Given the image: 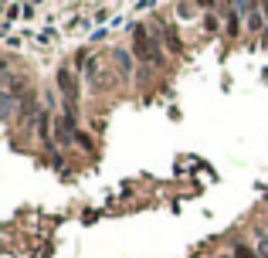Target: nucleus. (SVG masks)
<instances>
[{"mask_svg": "<svg viewBox=\"0 0 268 258\" xmlns=\"http://www.w3.org/2000/svg\"><path fill=\"white\" fill-rule=\"evenodd\" d=\"M227 34H231V38H235V34H241V21H238V14H235V11L227 14Z\"/></svg>", "mask_w": 268, "mask_h": 258, "instance_id": "nucleus-4", "label": "nucleus"}, {"mask_svg": "<svg viewBox=\"0 0 268 258\" xmlns=\"http://www.w3.org/2000/svg\"><path fill=\"white\" fill-rule=\"evenodd\" d=\"M75 139H79V146H85V150H92V143H89V136H82V133H75Z\"/></svg>", "mask_w": 268, "mask_h": 258, "instance_id": "nucleus-7", "label": "nucleus"}, {"mask_svg": "<svg viewBox=\"0 0 268 258\" xmlns=\"http://www.w3.org/2000/svg\"><path fill=\"white\" fill-rule=\"evenodd\" d=\"M163 38H167V48L173 51V55H180V51H183V45H180V38H177V31H173V27H163Z\"/></svg>", "mask_w": 268, "mask_h": 258, "instance_id": "nucleus-3", "label": "nucleus"}, {"mask_svg": "<svg viewBox=\"0 0 268 258\" xmlns=\"http://www.w3.org/2000/svg\"><path fill=\"white\" fill-rule=\"evenodd\" d=\"M258 258H268V238H261V241H258Z\"/></svg>", "mask_w": 268, "mask_h": 258, "instance_id": "nucleus-6", "label": "nucleus"}, {"mask_svg": "<svg viewBox=\"0 0 268 258\" xmlns=\"http://www.w3.org/2000/svg\"><path fill=\"white\" fill-rule=\"evenodd\" d=\"M235 258H258V251L248 245H235Z\"/></svg>", "mask_w": 268, "mask_h": 258, "instance_id": "nucleus-5", "label": "nucleus"}, {"mask_svg": "<svg viewBox=\"0 0 268 258\" xmlns=\"http://www.w3.org/2000/svg\"><path fill=\"white\" fill-rule=\"evenodd\" d=\"M112 65H116V71H119L123 79L133 71V61H129V55H126V51H112Z\"/></svg>", "mask_w": 268, "mask_h": 258, "instance_id": "nucleus-2", "label": "nucleus"}, {"mask_svg": "<svg viewBox=\"0 0 268 258\" xmlns=\"http://www.w3.org/2000/svg\"><path fill=\"white\" fill-rule=\"evenodd\" d=\"M129 31H133V51H136V58H143V61H149V65H157V61H160V48H157V41L149 38V31H146L143 24H133Z\"/></svg>", "mask_w": 268, "mask_h": 258, "instance_id": "nucleus-1", "label": "nucleus"}, {"mask_svg": "<svg viewBox=\"0 0 268 258\" xmlns=\"http://www.w3.org/2000/svg\"><path fill=\"white\" fill-rule=\"evenodd\" d=\"M265 14H268V0H265Z\"/></svg>", "mask_w": 268, "mask_h": 258, "instance_id": "nucleus-8", "label": "nucleus"}]
</instances>
